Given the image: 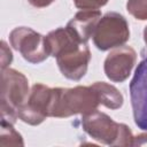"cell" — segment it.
<instances>
[{"label": "cell", "mask_w": 147, "mask_h": 147, "mask_svg": "<svg viewBox=\"0 0 147 147\" xmlns=\"http://www.w3.org/2000/svg\"><path fill=\"white\" fill-rule=\"evenodd\" d=\"M126 10L139 21H147V0H127Z\"/></svg>", "instance_id": "4fadbf2b"}, {"label": "cell", "mask_w": 147, "mask_h": 147, "mask_svg": "<svg viewBox=\"0 0 147 147\" xmlns=\"http://www.w3.org/2000/svg\"><path fill=\"white\" fill-rule=\"evenodd\" d=\"M24 146L23 138L14 127V124L0 122V147Z\"/></svg>", "instance_id": "7c38bea8"}, {"label": "cell", "mask_w": 147, "mask_h": 147, "mask_svg": "<svg viewBox=\"0 0 147 147\" xmlns=\"http://www.w3.org/2000/svg\"><path fill=\"white\" fill-rule=\"evenodd\" d=\"M100 106L94 88L78 85L70 88L53 87L49 117L67 118L76 115H86L98 110Z\"/></svg>", "instance_id": "6da1fadb"}, {"label": "cell", "mask_w": 147, "mask_h": 147, "mask_svg": "<svg viewBox=\"0 0 147 147\" xmlns=\"http://www.w3.org/2000/svg\"><path fill=\"white\" fill-rule=\"evenodd\" d=\"M74 5L80 10H99L108 3V0H72Z\"/></svg>", "instance_id": "5bb4252c"}, {"label": "cell", "mask_w": 147, "mask_h": 147, "mask_svg": "<svg viewBox=\"0 0 147 147\" xmlns=\"http://www.w3.org/2000/svg\"><path fill=\"white\" fill-rule=\"evenodd\" d=\"M99 99L100 105L105 106L108 109H119L124 103L123 94L117 87L106 82H95L91 85Z\"/></svg>", "instance_id": "8fae6325"}, {"label": "cell", "mask_w": 147, "mask_h": 147, "mask_svg": "<svg viewBox=\"0 0 147 147\" xmlns=\"http://www.w3.org/2000/svg\"><path fill=\"white\" fill-rule=\"evenodd\" d=\"M129 88L134 123L139 129L147 131V57L136 68Z\"/></svg>", "instance_id": "ba28073f"}, {"label": "cell", "mask_w": 147, "mask_h": 147, "mask_svg": "<svg viewBox=\"0 0 147 147\" xmlns=\"http://www.w3.org/2000/svg\"><path fill=\"white\" fill-rule=\"evenodd\" d=\"M30 91L31 87L24 74L13 68L1 70V122L16 123L18 109L26 101Z\"/></svg>", "instance_id": "3957f363"}, {"label": "cell", "mask_w": 147, "mask_h": 147, "mask_svg": "<svg viewBox=\"0 0 147 147\" xmlns=\"http://www.w3.org/2000/svg\"><path fill=\"white\" fill-rule=\"evenodd\" d=\"M132 146H147V131L140 134L133 136Z\"/></svg>", "instance_id": "2e32d148"}, {"label": "cell", "mask_w": 147, "mask_h": 147, "mask_svg": "<svg viewBox=\"0 0 147 147\" xmlns=\"http://www.w3.org/2000/svg\"><path fill=\"white\" fill-rule=\"evenodd\" d=\"M55 0H28V2L34 8H45L52 5Z\"/></svg>", "instance_id": "e0dca14e"}, {"label": "cell", "mask_w": 147, "mask_h": 147, "mask_svg": "<svg viewBox=\"0 0 147 147\" xmlns=\"http://www.w3.org/2000/svg\"><path fill=\"white\" fill-rule=\"evenodd\" d=\"M94 46L109 51L125 45L130 39V26L126 18L116 11H108L99 20L92 36Z\"/></svg>", "instance_id": "277c9868"}, {"label": "cell", "mask_w": 147, "mask_h": 147, "mask_svg": "<svg viewBox=\"0 0 147 147\" xmlns=\"http://www.w3.org/2000/svg\"><path fill=\"white\" fill-rule=\"evenodd\" d=\"M142 37H144V42H145V45L147 46V25H146V26H145V29H144Z\"/></svg>", "instance_id": "ac0fdd59"}, {"label": "cell", "mask_w": 147, "mask_h": 147, "mask_svg": "<svg viewBox=\"0 0 147 147\" xmlns=\"http://www.w3.org/2000/svg\"><path fill=\"white\" fill-rule=\"evenodd\" d=\"M100 18V10H80L68 22L67 26L82 42H87L92 38Z\"/></svg>", "instance_id": "30bf717a"}, {"label": "cell", "mask_w": 147, "mask_h": 147, "mask_svg": "<svg viewBox=\"0 0 147 147\" xmlns=\"http://www.w3.org/2000/svg\"><path fill=\"white\" fill-rule=\"evenodd\" d=\"M82 127L93 140L108 146H132L133 133L124 123L115 122L106 113L95 110L82 116Z\"/></svg>", "instance_id": "7a4b0ae2"}, {"label": "cell", "mask_w": 147, "mask_h": 147, "mask_svg": "<svg viewBox=\"0 0 147 147\" xmlns=\"http://www.w3.org/2000/svg\"><path fill=\"white\" fill-rule=\"evenodd\" d=\"M56 63L61 74L70 80H80L87 71L91 61V52L86 42L72 41L56 56Z\"/></svg>", "instance_id": "8992f818"}, {"label": "cell", "mask_w": 147, "mask_h": 147, "mask_svg": "<svg viewBox=\"0 0 147 147\" xmlns=\"http://www.w3.org/2000/svg\"><path fill=\"white\" fill-rule=\"evenodd\" d=\"M0 48H1V52H0V67H1V70H5L7 68H9L11 61H13V53H11V49L9 48L8 44L5 41V40H1V44H0Z\"/></svg>", "instance_id": "9a60e30c"}, {"label": "cell", "mask_w": 147, "mask_h": 147, "mask_svg": "<svg viewBox=\"0 0 147 147\" xmlns=\"http://www.w3.org/2000/svg\"><path fill=\"white\" fill-rule=\"evenodd\" d=\"M137 53L131 46H119L110 51L103 62V70L107 78L114 83L125 82L134 68Z\"/></svg>", "instance_id": "9c48e42d"}, {"label": "cell", "mask_w": 147, "mask_h": 147, "mask_svg": "<svg viewBox=\"0 0 147 147\" xmlns=\"http://www.w3.org/2000/svg\"><path fill=\"white\" fill-rule=\"evenodd\" d=\"M53 87L42 83L31 86L30 94L24 105L18 109V118L29 125H39L49 117Z\"/></svg>", "instance_id": "52a82bcc"}, {"label": "cell", "mask_w": 147, "mask_h": 147, "mask_svg": "<svg viewBox=\"0 0 147 147\" xmlns=\"http://www.w3.org/2000/svg\"><path fill=\"white\" fill-rule=\"evenodd\" d=\"M9 42L25 61L32 64H39L49 56L45 36L29 26L13 29L9 33Z\"/></svg>", "instance_id": "5b68a950"}]
</instances>
